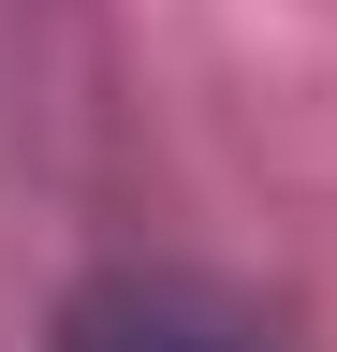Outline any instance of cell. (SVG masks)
I'll return each mask as SVG.
<instances>
[{"instance_id":"6da1fadb","label":"cell","mask_w":337,"mask_h":352,"mask_svg":"<svg viewBox=\"0 0 337 352\" xmlns=\"http://www.w3.org/2000/svg\"><path fill=\"white\" fill-rule=\"evenodd\" d=\"M73 352H220L191 323V308H161V294H103L89 323H73Z\"/></svg>"}]
</instances>
